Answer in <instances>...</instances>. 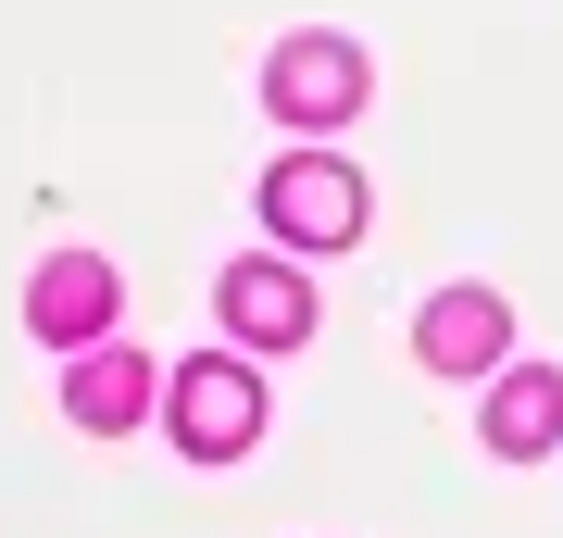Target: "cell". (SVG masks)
<instances>
[{"mask_svg": "<svg viewBox=\"0 0 563 538\" xmlns=\"http://www.w3.org/2000/svg\"><path fill=\"white\" fill-rule=\"evenodd\" d=\"M163 426H176L188 463H239V451L263 439V376H251V363H225V351L176 363V376H163Z\"/></svg>", "mask_w": 563, "mask_h": 538, "instance_id": "1", "label": "cell"}, {"mask_svg": "<svg viewBox=\"0 0 563 538\" xmlns=\"http://www.w3.org/2000/svg\"><path fill=\"white\" fill-rule=\"evenodd\" d=\"M263 226H276L288 251H351L363 239V176L339 151H288L276 176H263Z\"/></svg>", "mask_w": 563, "mask_h": 538, "instance_id": "2", "label": "cell"}, {"mask_svg": "<svg viewBox=\"0 0 563 538\" xmlns=\"http://www.w3.org/2000/svg\"><path fill=\"white\" fill-rule=\"evenodd\" d=\"M363 88H376V76H363V51H351V39H325V25H313V39H276V63H263V113L313 125V139L363 113Z\"/></svg>", "mask_w": 563, "mask_h": 538, "instance_id": "3", "label": "cell"}, {"mask_svg": "<svg viewBox=\"0 0 563 538\" xmlns=\"http://www.w3.org/2000/svg\"><path fill=\"white\" fill-rule=\"evenodd\" d=\"M113 314H125V288H113V263H101V251H51L38 276H25V326H38L51 351H101V339H113Z\"/></svg>", "mask_w": 563, "mask_h": 538, "instance_id": "4", "label": "cell"}, {"mask_svg": "<svg viewBox=\"0 0 563 538\" xmlns=\"http://www.w3.org/2000/svg\"><path fill=\"white\" fill-rule=\"evenodd\" d=\"M63 414H76L88 439H125V426H151V414H163V363H151V351H125V339L76 351V363H63Z\"/></svg>", "mask_w": 563, "mask_h": 538, "instance_id": "5", "label": "cell"}, {"mask_svg": "<svg viewBox=\"0 0 563 538\" xmlns=\"http://www.w3.org/2000/svg\"><path fill=\"white\" fill-rule=\"evenodd\" d=\"M225 339L239 351H301L313 339V288H301V263H225Z\"/></svg>", "mask_w": 563, "mask_h": 538, "instance_id": "6", "label": "cell"}, {"mask_svg": "<svg viewBox=\"0 0 563 538\" xmlns=\"http://www.w3.org/2000/svg\"><path fill=\"white\" fill-rule=\"evenodd\" d=\"M501 351H514L501 288H439L426 300V376H501Z\"/></svg>", "mask_w": 563, "mask_h": 538, "instance_id": "7", "label": "cell"}, {"mask_svg": "<svg viewBox=\"0 0 563 538\" xmlns=\"http://www.w3.org/2000/svg\"><path fill=\"white\" fill-rule=\"evenodd\" d=\"M488 451H501V463L563 451V376H551V363H501V376H488Z\"/></svg>", "mask_w": 563, "mask_h": 538, "instance_id": "8", "label": "cell"}]
</instances>
